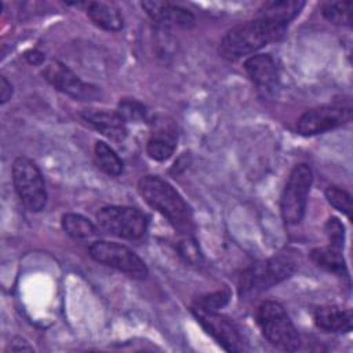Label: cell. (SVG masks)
<instances>
[{
	"label": "cell",
	"instance_id": "obj_25",
	"mask_svg": "<svg viewBox=\"0 0 353 353\" xmlns=\"http://www.w3.org/2000/svg\"><path fill=\"white\" fill-rule=\"evenodd\" d=\"M178 252L183 258L185 262L190 265H199L203 259L201 251L199 247V243L189 234H186L179 243H178Z\"/></svg>",
	"mask_w": 353,
	"mask_h": 353
},
{
	"label": "cell",
	"instance_id": "obj_1",
	"mask_svg": "<svg viewBox=\"0 0 353 353\" xmlns=\"http://www.w3.org/2000/svg\"><path fill=\"white\" fill-rule=\"evenodd\" d=\"M287 26L263 18L247 21L229 29L219 43V55L228 61H237L251 55L265 46L279 41Z\"/></svg>",
	"mask_w": 353,
	"mask_h": 353
},
{
	"label": "cell",
	"instance_id": "obj_20",
	"mask_svg": "<svg viewBox=\"0 0 353 353\" xmlns=\"http://www.w3.org/2000/svg\"><path fill=\"white\" fill-rule=\"evenodd\" d=\"M94 156H95L98 168H101L105 174L117 176L123 172V161L106 142H103V141L95 142Z\"/></svg>",
	"mask_w": 353,
	"mask_h": 353
},
{
	"label": "cell",
	"instance_id": "obj_26",
	"mask_svg": "<svg viewBox=\"0 0 353 353\" xmlns=\"http://www.w3.org/2000/svg\"><path fill=\"white\" fill-rule=\"evenodd\" d=\"M229 296L230 295H229L228 290H219V291L203 295L200 299H197V302L194 305L208 309V310H216L228 303Z\"/></svg>",
	"mask_w": 353,
	"mask_h": 353
},
{
	"label": "cell",
	"instance_id": "obj_16",
	"mask_svg": "<svg viewBox=\"0 0 353 353\" xmlns=\"http://www.w3.org/2000/svg\"><path fill=\"white\" fill-rule=\"evenodd\" d=\"M314 324L325 332H349L352 330V313L335 305L320 306L313 313Z\"/></svg>",
	"mask_w": 353,
	"mask_h": 353
},
{
	"label": "cell",
	"instance_id": "obj_27",
	"mask_svg": "<svg viewBox=\"0 0 353 353\" xmlns=\"http://www.w3.org/2000/svg\"><path fill=\"white\" fill-rule=\"evenodd\" d=\"M343 225L339 222L338 218H330L325 223V233L330 240V245H334L336 248L343 247V239H345V232H343Z\"/></svg>",
	"mask_w": 353,
	"mask_h": 353
},
{
	"label": "cell",
	"instance_id": "obj_18",
	"mask_svg": "<svg viewBox=\"0 0 353 353\" xmlns=\"http://www.w3.org/2000/svg\"><path fill=\"white\" fill-rule=\"evenodd\" d=\"M87 15L98 28L108 32H117L123 28V17L119 8L112 3L88 1Z\"/></svg>",
	"mask_w": 353,
	"mask_h": 353
},
{
	"label": "cell",
	"instance_id": "obj_17",
	"mask_svg": "<svg viewBox=\"0 0 353 353\" xmlns=\"http://www.w3.org/2000/svg\"><path fill=\"white\" fill-rule=\"evenodd\" d=\"M305 1L301 0H272L262 4L258 18H263L280 25H288L303 8Z\"/></svg>",
	"mask_w": 353,
	"mask_h": 353
},
{
	"label": "cell",
	"instance_id": "obj_9",
	"mask_svg": "<svg viewBox=\"0 0 353 353\" xmlns=\"http://www.w3.org/2000/svg\"><path fill=\"white\" fill-rule=\"evenodd\" d=\"M352 110L342 103H328L306 110L296 121V131L309 137L321 134L346 124L350 120Z\"/></svg>",
	"mask_w": 353,
	"mask_h": 353
},
{
	"label": "cell",
	"instance_id": "obj_21",
	"mask_svg": "<svg viewBox=\"0 0 353 353\" xmlns=\"http://www.w3.org/2000/svg\"><path fill=\"white\" fill-rule=\"evenodd\" d=\"M62 229L66 232L73 239L81 240V239H88L95 234L97 228L95 225L85 216L80 214H65L61 219Z\"/></svg>",
	"mask_w": 353,
	"mask_h": 353
},
{
	"label": "cell",
	"instance_id": "obj_30",
	"mask_svg": "<svg viewBox=\"0 0 353 353\" xmlns=\"http://www.w3.org/2000/svg\"><path fill=\"white\" fill-rule=\"evenodd\" d=\"M25 58H26L30 63H33V65H40V63L43 62V59H44V55H43V52H40V51H37V50H33V51H28V52L25 54Z\"/></svg>",
	"mask_w": 353,
	"mask_h": 353
},
{
	"label": "cell",
	"instance_id": "obj_11",
	"mask_svg": "<svg viewBox=\"0 0 353 353\" xmlns=\"http://www.w3.org/2000/svg\"><path fill=\"white\" fill-rule=\"evenodd\" d=\"M192 314L201 324V327L228 352H239L241 349V338L236 327L216 310H208L193 305L190 307Z\"/></svg>",
	"mask_w": 353,
	"mask_h": 353
},
{
	"label": "cell",
	"instance_id": "obj_13",
	"mask_svg": "<svg viewBox=\"0 0 353 353\" xmlns=\"http://www.w3.org/2000/svg\"><path fill=\"white\" fill-rule=\"evenodd\" d=\"M80 116L87 124L112 141L121 142L127 137L125 121L117 110L84 109Z\"/></svg>",
	"mask_w": 353,
	"mask_h": 353
},
{
	"label": "cell",
	"instance_id": "obj_29",
	"mask_svg": "<svg viewBox=\"0 0 353 353\" xmlns=\"http://www.w3.org/2000/svg\"><path fill=\"white\" fill-rule=\"evenodd\" d=\"M11 352H32L33 347L22 338H15L8 347Z\"/></svg>",
	"mask_w": 353,
	"mask_h": 353
},
{
	"label": "cell",
	"instance_id": "obj_19",
	"mask_svg": "<svg viewBox=\"0 0 353 353\" xmlns=\"http://www.w3.org/2000/svg\"><path fill=\"white\" fill-rule=\"evenodd\" d=\"M312 261L321 269L335 273V274H346V263L342 255V248H336L334 245H325L314 248L310 252Z\"/></svg>",
	"mask_w": 353,
	"mask_h": 353
},
{
	"label": "cell",
	"instance_id": "obj_6",
	"mask_svg": "<svg viewBox=\"0 0 353 353\" xmlns=\"http://www.w3.org/2000/svg\"><path fill=\"white\" fill-rule=\"evenodd\" d=\"M12 182L22 204L29 211L39 212L46 207V183L39 167L33 160L25 156H19L14 160Z\"/></svg>",
	"mask_w": 353,
	"mask_h": 353
},
{
	"label": "cell",
	"instance_id": "obj_8",
	"mask_svg": "<svg viewBox=\"0 0 353 353\" xmlns=\"http://www.w3.org/2000/svg\"><path fill=\"white\" fill-rule=\"evenodd\" d=\"M88 254L94 261L123 272L130 277L145 279L148 274L145 262L123 244L106 240L94 241L88 248Z\"/></svg>",
	"mask_w": 353,
	"mask_h": 353
},
{
	"label": "cell",
	"instance_id": "obj_5",
	"mask_svg": "<svg viewBox=\"0 0 353 353\" xmlns=\"http://www.w3.org/2000/svg\"><path fill=\"white\" fill-rule=\"evenodd\" d=\"M313 172L307 164L295 165L285 182L280 199V211L287 225H298L306 210Z\"/></svg>",
	"mask_w": 353,
	"mask_h": 353
},
{
	"label": "cell",
	"instance_id": "obj_2",
	"mask_svg": "<svg viewBox=\"0 0 353 353\" xmlns=\"http://www.w3.org/2000/svg\"><path fill=\"white\" fill-rule=\"evenodd\" d=\"M138 190L143 200L178 232L188 234L192 230L193 219L188 203L165 179L157 175H146L139 179Z\"/></svg>",
	"mask_w": 353,
	"mask_h": 353
},
{
	"label": "cell",
	"instance_id": "obj_14",
	"mask_svg": "<svg viewBox=\"0 0 353 353\" xmlns=\"http://www.w3.org/2000/svg\"><path fill=\"white\" fill-rule=\"evenodd\" d=\"M176 148V128L172 121L157 119L154 130L146 142V152L149 157L156 161L170 159Z\"/></svg>",
	"mask_w": 353,
	"mask_h": 353
},
{
	"label": "cell",
	"instance_id": "obj_12",
	"mask_svg": "<svg viewBox=\"0 0 353 353\" xmlns=\"http://www.w3.org/2000/svg\"><path fill=\"white\" fill-rule=\"evenodd\" d=\"M141 6L154 22L165 26L192 28L196 23L194 15L188 8L179 4H172L170 1L148 0L142 1Z\"/></svg>",
	"mask_w": 353,
	"mask_h": 353
},
{
	"label": "cell",
	"instance_id": "obj_3",
	"mask_svg": "<svg viewBox=\"0 0 353 353\" xmlns=\"http://www.w3.org/2000/svg\"><path fill=\"white\" fill-rule=\"evenodd\" d=\"M295 269L296 261L288 252L277 254L272 258L256 262L241 273L239 292L244 298L261 294L262 291L287 280Z\"/></svg>",
	"mask_w": 353,
	"mask_h": 353
},
{
	"label": "cell",
	"instance_id": "obj_4",
	"mask_svg": "<svg viewBox=\"0 0 353 353\" xmlns=\"http://www.w3.org/2000/svg\"><path fill=\"white\" fill-rule=\"evenodd\" d=\"M256 323L262 335L276 347L294 352L301 346L299 334L283 305L276 301H265L256 312Z\"/></svg>",
	"mask_w": 353,
	"mask_h": 353
},
{
	"label": "cell",
	"instance_id": "obj_23",
	"mask_svg": "<svg viewBox=\"0 0 353 353\" xmlns=\"http://www.w3.org/2000/svg\"><path fill=\"white\" fill-rule=\"evenodd\" d=\"M325 199L335 210L341 211L347 218H350V215H352V197L346 190H343L338 186H328L325 189Z\"/></svg>",
	"mask_w": 353,
	"mask_h": 353
},
{
	"label": "cell",
	"instance_id": "obj_28",
	"mask_svg": "<svg viewBox=\"0 0 353 353\" xmlns=\"http://www.w3.org/2000/svg\"><path fill=\"white\" fill-rule=\"evenodd\" d=\"M12 95V87H11V83H8V80L1 76L0 77V101L1 103H6Z\"/></svg>",
	"mask_w": 353,
	"mask_h": 353
},
{
	"label": "cell",
	"instance_id": "obj_7",
	"mask_svg": "<svg viewBox=\"0 0 353 353\" xmlns=\"http://www.w3.org/2000/svg\"><path fill=\"white\" fill-rule=\"evenodd\" d=\"M98 228L112 236L137 240L141 239L148 229L146 216L137 208L125 205H109L97 214Z\"/></svg>",
	"mask_w": 353,
	"mask_h": 353
},
{
	"label": "cell",
	"instance_id": "obj_10",
	"mask_svg": "<svg viewBox=\"0 0 353 353\" xmlns=\"http://www.w3.org/2000/svg\"><path fill=\"white\" fill-rule=\"evenodd\" d=\"M43 76L54 88L74 99L98 101L101 98V91L97 85L83 81L59 61H51L44 68Z\"/></svg>",
	"mask_w": 353,
	"mask_h": 353
},
{
	"label": "cell",
	"instance_id": "obj_22",
	"mask_svg": "<svg viewBox=\"0 0 353 353\" xmlns=\"http://www.w3.org/2000/svg\"><path fill=\"white\" fill-rule=\"evenodd\" d=\"M352 1H324L321 4L323 17L339 26H350L352 25Z\"/></svg>",
	"mask_w": 353,
	"mask_h": 353
},
{
	"label": "cell",
	"instance_id": "obj_15",
	"mask_svg": "<svg viewBox=\"0 0 353 353\" xmlns=\"http://www.w3.org/2000/svg\"><path fill=\"white\" fill-rule=\"evenodd\" d=\"M244 69L248 77L261 88H272L277 83V66L269 54L251 55L245 59Z\"/></svg>",
	"mask_w": 353,
	"mask_h": 353
},
{
	"label": "cell",
	"instance_id": "obj_24",
	"mask_svg": "<svg viewBox=\"0 0 353 353\" xmlns=\"http://www.w3.org/2000/svg\"><path fill=\"white\" fill-rule=\"evenodd\" d=\"M117 112L125 123L127 121H142L148 116L146 108L135 99H123V101H120Z\"/></svg>",
	"mask_w": 353,
	"mask_h": 353
}]
</instances>
